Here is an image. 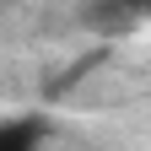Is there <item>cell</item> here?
<instances>
[{
	"instance_id": "cell-1",
	"label": "cell",
	"mask_w": 151,
	"mask_h": 151,
	"mask_svg": "<svg viewBox=\"0 0 151 151\" xmlns=\"http://www.w3.org/2000/svg\"><path fill=\"white\" fill-rule=\"evenodd\" d=\"M49 124L43 119H0V151H43Z\"/></svg>"
},
{
	"instance_id": "cell-2",
	"label": "cell",
	"mask_w": 151,
	"mask_h": 151,
	"mask_svg": "<svg viewBox=\"0 0 151 151\" xmlns=\"http://www.w3.org/2000/svg\"><path fill=\"white\" fill-rule=\"evenodd\" d=\"M124 6H146V11H151V0H124Z\"/></svg>"
}]
</instances>
